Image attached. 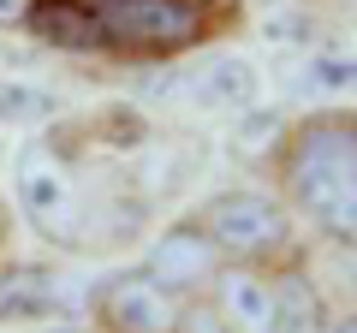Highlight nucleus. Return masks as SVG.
<instances>
[{
	"mask_svg": "<svg viewBox=\"0 0 357 333\" xmlns=\"http://www.w3.org/2000/svg\"><path fill=\"white\" fill-rule=\"evenodd\" d=\"M274 191L328 250H357V107H310L286 119Z\"/></svg>",
	"mask_w": 357,
	"mask_h": 333,
	"instance_id": "obj_1",
	"label": "nucleus"
},
{
	"mask_svg": "<svg viewBox=\"0 0 357 333\" xmlns=\"http://www.w3.org/2000/svg\"><path fill=\"white\" fill-rule=\"evenodd\" d=\"M191 220L208 232V244L220 250L227 268H256V274H280L292 262H310V238L298 226V215L274 191L256 185H227V191L203 196L191 208Z\"/></svg>",
	"mask_w": 357,
	"mask_h": 333,
	"instance_id": "obj_2",
	"label": "nucleus"
},
{
	"mask_svg": "<svg viewBox=\"0 0 357 333\" xmlns=\"http://www.w3.org/2000/svg\"><path fill=\"white\" fill-rule=\"evenodd\" d=\"M114 60H185L232 24V0H96Z\"/></svg>",
	"mask_w": 357,
	"mask_h": 333,
	"instance_id": "obj_3",
	"label": "nucleus"
},
{
	"mask_svg": "<svg viewBox=\"0 0 357 333\" xmlns=\"http://www.w3.org/2000/svg\"><path fill=\"white\" fill-rule=\"evenodd\" d=\"M13 203L24 226L48 244H84L89 226V196L77 191L72 155L60 143H24L13 161Z\"/></svg>",
	"mask_w": 357,
	"mask_h": 333,
	"instance_id": "obj_4",
	"label": "nucleus"
},
{
	"mask_svg": "<svg viewBox=\"0 0 357 333\" xmlns=\"http://www.w3.org/2000/svg\"><path fill=\"white\" fill-rule=\"evenodd\" d=\"M89 316H96L102 333H178L185 297H173L167 286H155L143 268H119V274H107V280H96Z\"/></svg>",
	"mask_w": 357,
	"mask_h": 333,
	"instance_id": "obj_5",
	"label": "nucleus"
},
{
	"mask_svg": "<svg viewBox=\"0 0 357 333\" xmlns=\"http://www.w3.org/2000/svg\"><path fill=\"white\" fill-rule=\"evenodd\" d=\"M137 268L149 274L155 286H167L173 297H185V304H191V297H203L208 286L227 274V262H220V250L208 244V232L197 226L191 215H178L173 226H161V232L149 238V250H143Z\"/></svg>",
	"mask_w": 357,
	"mask_h": 333,
	"instance_id": "obj_6",
	"label": "nucleus"
},
{
	"mask_svg": "<svg viewBox=\"0 0 357 333\" xmlns=\"http://www.w3.org/2000/svg\"><path fill=\"white\" fill-rule=\"evenodd\" d=\"M185 102L197 114H227V119H244L262 107V72H256L244 54H208V60L191 65L185 77Z\"/></svg>",
	"mask_w": 357,
	"mask_h": 333,
	"instance_id": "obj_7",
	"label": "nucleus"
},
{
	"mask_svg": "<svg viewBox=\"0 0 357 333\" xmlns=\"http://www.w3.org/2000/svg\"><path fill=\"white\" fill-rule=\"evenodd\" d=\"M24 30L54 54H107L96 0H36V13H30Z\"/></svg>",
	"mask_w": 357,
	"mask_h": 333,
	"instance_id": "obj_8",
	"label": "nucleus"
},
{
	"mask_svg": "<svg viewBox=\"0 0 357 333\" xmlns=\"http://www.w3.org/2000/svg\"><path fill=\"white\" fill-rule=\"evenodd\" d=\"M208 304L232 333H274V280L256 268H227L208 286Z\"/></svg>",
	"mask_w": 357,
	"mask_h": 333,
	"instance_id": "obj_9",
	"label": "nucleus"
},
{
	"mask_svg": "<svg viewBox=\"0 0 357 333\" xmlns=\"http://www.w3.org/2000/svg\"><path fill=\"white\" fill-rule=\"evenodd\" d=\"M274 280V333H321L333 316L328 292L316 286V274H310V262H292V268L268 274Z\"/></svg>",
	"mask_w": 357,
	"mask_h": 333,
	"instance_id": "obj_10",
	"label": "nucleus"
},
{
	"mask_svg": "<svg viewBox=\"0 0 357 333\" xmlns=\"http://www.w3.org/2000/svg\"><path fill=\"white\" fill-rule=\"evenodd\" d=\"M54 309L60 292L42 262H0V321H48Z\"/></svg>",
	"mask_w": 357,
	"mask_h": 333,
	"instance_id": "obj_11",
	"label": "nucleus"
},
{
	"mask_svg": "<svg viewBox=\"0 0 357 333\" xmlns=\"http://www.w3.org/2000/svg\"><path fill=\"white\" fill-rule=\"evenodd\" d=\"M54 114H60V102L48 90H36V84H0V125H42Z\"/></svg>",
	"mask_w": 357,
	"mask_h": 333,
	"instance_id": "obj_12",
	"label": "nucleus"
},
{
	"mask_svg": "<svg viewBox=\"0 0 357 333\" xmlns=\"http://www.w3.org/2000/svg\"><path fill=\"white\" fill-rule=\"evenodd\" d=\"M310 84H321V90H357V60H333V54H316V65H310Z\"/></svg>",
	"mask_w": 357,
	"mask_h": 333,
	"instance_id": "obj_13",
	"label": "nucleus"
},
{
	"mask_svg": "<svg viewBox=\"0 0 357 333\" xmlns=\"http://www.w3.org/2000/svg\"><path fill=\"white\" fill-rule=\"evenodd\" d=\"M178 333H232V327L215 316L208 297H191V304H185V321H178Z\"/></svg>",
	"mask_w": 357,
	"mask_h": 333,
	"instance_id": "obj_14",
	"label": "nucleus"
},
{
	"mask_svg": "<svg viewBox=\"0 0 357 333\" xmlns=\"http://www.w3.org/2000/svg\"><path fill=\"white\" fill-rule=\"evenodd\" d=\"M30 13H36V0H0V30H24Z\"/></svg>",
	"mask_w": 357,
	"mask_h": 333,
	"instance_id": "obj_15",
	"label": "nucleus"
},
{
	"mask_svg": "<svg viewBox=\"0 0 357 333\" xmlns=\"http://www.w3.org/2000/svg\"><path fill=\"white\" fill-rule=\"evenodd\" d=\"M333 262H340V274H345V292L357 297V250H333Z\"/></svg>",
	"mask_w": 357,
	"mask_h": 333,
	"instance_id": "obj_16",
	"label": "nucleus"
},
{
	"mask_svg": "<svg viewBox=\"0 0 357 333\" xmlns=\"http://www.w3.org/2000/svg\"><path fill=\"white\" fill-rule=\"evenodd\" d=\"M321 333H357V309H333Z\"/></svg>",
	"mask_w": 357,
	"mask_h": 333,
	"instance_id": "obj_17",
	"label": "nucleus"
},
{
	"mask_svg": "<svg viewBox=\"0 0 357 333\" xmlns=\"http://www.w3.org/2000/svg\"><path fill=\"white\" fill-rule=\"evenodd\" d=\"M6 238H13V208L0 203V244H6Z\"/></svg>",
	"mask_w": 357,
	"mask_h": 333,
	"instance_id": "obj_18",
	"label": "nucleus"
},
{
	"mask_svg": "<svg viewBox=\"0 0 357 333\" xmlns=\"http://www.w3.org/2000/svg\"><path fill=\"white\" fill-rule=\"evenodd\" d=\"M48 333H77V327H48Z\"/></svg>",
	"mask_w": 357,
	"mask_h": 333,
	"instance_id": "obj_19",
	"label": "nucleus"
}]
</instances>
